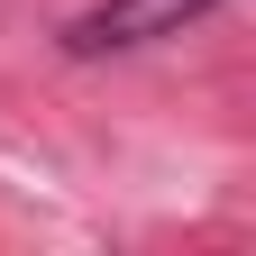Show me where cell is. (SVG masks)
I'll use <instances>...</instances> for the list:
<instances>
[{
    "label": "cell",
    "mask_w": 256,
    "mask_h": 256,
    "mask_svg": "<svg viewBox=\"0 0 256 256\" xmlns=\"http://www.w3.org/2000/svg\"><path fill=\"white\" fill-rule=\"evenodd\" d=\"M220 0H92V10L64 28L74 55H110V46H146V37H174V28L210 18Z\"/></svg>",
    "instance_id": "1"
}]
</instances>
